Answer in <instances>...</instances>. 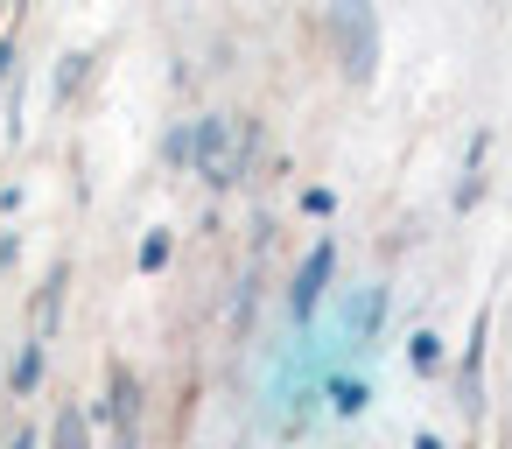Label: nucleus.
I'll list each match as a JSON object with an SVG mask.
<instances>
[{
	"mask_svg": "<svg viewBox=\"0 0 512 449\" xmlns=\"http://www.w3.org/2000/svg\"><path fill=\"white\" fill-rule=\"evenodd\" d=\"M190 134H197L190 162L204 169V183H218V190H225V183H239V148H232V120H218V113H211V120H197Z\"/></svg>",
	"mask_w": 512,
	"mask_h": 449,
	"instance_id": "nucleus-1",
	"label": "nucleus"
},
{
	"mask_svg": "<svg viewBox=\"0 0 512 449\" xmlns=\"http://www.w3.org/2000/svg\"><path fill=\"white\" fill-rule=\"evenodd\" d=\"M330 274H337V246H330V239H316V246H309V260H302V267H295V281H288V316H295V323H309V316L323 309Z\"/></svg>",
	"mask_w": 512,
	"mask_h": 449,
	"instance_id": "nucleus-2",
	"label": "nucleus"
},
{
	"mask_svg": "<svg viewBox=\"0 0 512 449\" xmlns=\"http://www.w3.org/2000/svg\"><path fill=\"white\" fill-rule=\"evenodd\" d=\"M365 400H372V386H365V379H330V407H337V414H358Z\"/></svg>",
	"mask_w": 512,
	"mask_h": 449,
	"instance_id": "nucleus-3",
	"label": "nucleus"
},
{
	"mask_svg": "<svg viewBox=\"0 0 512 449\" xmlns=\"http://www.w3.org/2000/svg\"><path fill=\"white\" fill-rule=\"evenodd\" d=\"M169 246H176L169 232H148V239H141V274H162V267H169Z\"/></svg>",
	"mask_w": 512,
	"mask_h": 449,
	"instance_id": "nucleus-4",
	"label": "nucleus"
},
{
	"mask_svg": "<svg viewBox=\"0 0 512 449\" xmlns=\"http://www.w3.org/2000/svg\"><path fill=\"white\" fill-rule=\"evenodd\" d=\"M36 379H43V344H29L15 358V393H36Z\"/></svg>",
	"mask_w": 512,
	"mask_h": 449,
	"instance_id": "nucleus-5",
	"label": "nucleus"
},
{
	"mask_svg": "<svg viewBox=\"0 0 512 449\" xmlns=\"http://www.w3.org/2000/svg\"><path fill=\"white\" fill-rule=\"evenodd\" d=\"M57 449H85V414H78V407L57 414Z\"/></svg>",
	"mask_w": 512,
	"mask_h": 449,
	"instance_id": "nucleus-6",
	"label": "nucleus"
},
{
	"mask_svg": "<svg viewBox=\"0 0 512 449\" xmlns=\"http://www.w3.org/2000/svg\"><path fill=\"white\" fill-rule=\"evenodd\" d=\"M435 365H442V337L421 330V337H414V372H435Z\"/></svg>",
	"mask_w": 512,
	"mask_h": 449,
	"instance_id": "nucleus-7",
	"label": "nucleus"
},
{
	"mask_svg": "<svg viewBox=\"0 0 512 449\" xmlns=\"http://www.w3.org/2000/svg\"><path fill=\"white\" fill-rule=\"evenodd\" d=\"M190 148H197V134H190V127H176V134H169V162H190Z\"/></svg>",
	"mask_w": 512,
	"mask_h": 449,
	"instance_id": "nucleus-8",
	"label": "nucleus"
},
{
	"mask_svg": "<svg viewBox=\"0 0 512 449\" xmlns=\"http://www.w3.org/2000/svg\"><path fill=\"white\" fill-rule=\"evenodd\" d=\"M8 64H15V43H0V78H8Z\"/></svg>",
	"mask_w": 512,
	"mask_h": 449,
	"instance_id": "nucleus-9",
	"label": "nucleus"
},
{
	"mask_svg": "<svg viewBox=\"0 0 512 449\" xmlns=\"http://www.w3.org/2000/svg\"><path fill=\"white\" fill-rule=\"evenodd\" d=\"M414 449H442V435H414Z\"/></svg>",
	"mask_w": 512,
	"mask_h": 449,
	"instance_id": "nucleus-10",
	"label": "nucleus"
},
{
	"mask_svg": "<svg viewBox=\"0 0 512 449\" xmlns=\"http://www.w3.org/2000/svg\"><path fill=\"white\" fill-rule=\"evenodd\" d=\"M8 449H36V435H29V428H22V435H15V442H8Z\"/></svg>",
	"mask_w": 512,
	"mask_h": 449,
	"instance_id": "nucleus-11",
	"label": "nucleus"
}]
</instances>
